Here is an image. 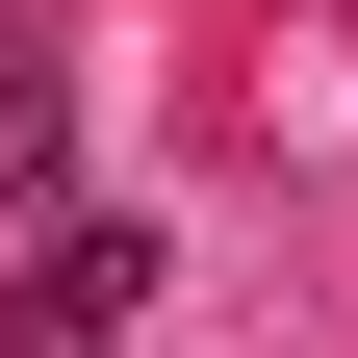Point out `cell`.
<instances>
[{
	"label": "cell",
	"instance_id": "cell-1",
	"mask_svg": "<svg viewBox=\"0 0 358 358\" xmlns=\"http://www.w3.org/2000/svg\"><path fill=\"white\" fill-rule=\"evenodd\" d=\"M128 333H154V231H128V205L26 231V282H0V358H128Z\"/></svg>",
	"mask_w": 358,
	"mask_h": 358
},
{
	"label": "cell",
	"instance_id": "cell-2",
	"mask_svg": "<svg viewBox=\"0 0 358 358\" xmlns=\"http://www.w3.org/2000/svg\"><path fill=\"white\" fill-rule=\"evenodd\" d=\"M0 179H26V205L77 179V52H0Z\"/></svg>",
	"mask_w": 358,
	"mask_h": 358
}]
</instances>
